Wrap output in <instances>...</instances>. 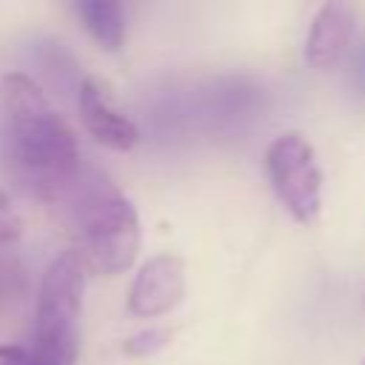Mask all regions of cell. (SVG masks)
Here are the masks:
<instances>
[{"label":"cell","instance_id":"obj_1","mask_svg":"<svg viewBox=\"0 0 365 365\" xmlns=\"http://www.w3.org/2000/svg\"><path fill=\"white\" fill-rule=\"evenodd\" d=\"M0 160L23 191L57 205L83 171L74 131L46 91L20 71L0 80Z\"/></svg>","mask_w":365,"mask_h":365},{"label":"cell","instance_id":"obj_2","mask_svg":"<svg viewBox=\"0 0 365 365\" xmlns=\"http://www.w3.org/2000/svg\"><path fill=\"white\" fill-rule=\"evenodd\" d=\"M60 205L68 208L80 254L97 274H120L134 262L140 251V220L131 200L106 174L83 165Z\"/></svg>","mask_w":365,"mask_h":365},{"label":"cell","instance_id":"obj_3","mask_svg":"<svg viewBox=\"0 0 365 365\" xmlns=\"http://www.w3.org/2000/svg\"><path fill=\"white\" fill-rule=\"evenodd\" d=\"M83 285L86 274L77 251H63L46 265L37 294L34 345L26 348L20 365H74Z\"/></svg>","mask_w":365,"mask_h":365},{"label":"cell","instance_id":"obj_4","mask_svg":"<svg viewBox=\"0 0 365 365\" xmlns=\"http://www.w3.org/2000/svg\"><path fill=\"white\" fill-rule=\"evenodd\" d=\"M265 168L285 211L302 225L314 222L322 205V174L314 145L297 131L279 134L265 151Z\"/></svg>","mask_w":365,"mask_h":365},{"label":"cell","instance_id":"obj_5","mask_svg":"<svg viewBox=\"0 0 365 365\" xmlns=\"http://www.w3.org/2000/svg\"><path fill=\"white\" fill-rule=\"evenodd\" d=\"M185 265L177 254L151 257L134 277L128 291V311L134 317H163L182 302Z\"/></svg>","mask_w":365,"mask_h":365},{"label":"cell","instance_id":"obj_6","mask_svg":"<svg viewBox=\"0 0 365 365\" xmlns=\"http://www.w3.org/2000/svg\"><path fill=\"white\" fill-rule=\"evenodd\" d=\"M80 117H83V125L88 128V134L114 151H128L140 140L137 125L114 108L111 97L94 77H86L80 83Z\"/></svg>","mask_w":365,"mask_h":365},{"label":"cell","instance_id":"obj_7","mask_svg":"<svg viewBox=\"0 0 365 365\" xmlns=\"http://www.w3.org/2000/svg\"><path fill=\"white\" fill-rule=\"evenodd\" d=\"M354 23H356V17H354L351 6L325 3L311 23V31L305 40V60L319 71L334 68L345 57V51L351 48Z\"/></svg>","mask_w":365,"mask_h":365},{"label":"cell","instance_id":"obj_8","mask_svg":"<svg viewBox=\"0 0 365 365\" xmlns=\"http://www.w3.org/2000/svg\"><path fill=\"white\" fill-rule=\"evenodd\" d=\"M74 11L80 14L88 34L108 51H117L125 37V17L123 6L111 0H80L74 3Z\"/></svg>","mask_w":365,"mask_h":365},{"label":"cell","instance_id":"obj_9","mask_svg":"<svg viewBox=\"0 0 365 365\" xmlns=\"http://www.w3.org/2000/svg\"><path fill=\"white\" fill-rule=\"evenodd\" d=\"M168 342H171V331L168 328H148V331H140V334L128 336L123 342V351L128 356H148V354L163 351Z\"/></svg>","mask_w":365,"mask_h":365},{"label":"cell","instance_id":"obj_10","mask_svg":"<svg viewBox=\"0 0 365 365\" xmlns=\"http://www.w3.org/2000/svg\"><path fill=\"white\" fill-rule=\"evenodd\" d=\"M20 231H23V222H20L17 211L11 208L6 191L0 188V242H14L20 237Z\"/></svg>","mask_w":365,"mask_h":365},{"label":"cell","instance_id":"obj_11","mask_svg":"<svg viewBox=\"0 0 365 365\" xmlns=\"http://www.w3.org/2000/svg\"><path fill=\"white\" fill-rule=\"evenodd\" d=\"M351 83H354V88L365 97V40L354 48V60H351Z\"/></svg>","mask_w":365,"mask_h":365},{"label":"cell","instance_id":"obj_12","mask_svg":"<svg viewBox=\"0 0 365 365\" xmlns=\"http://www.w3.org/2000/svg\"><path fill=\"white\" fill-rule=\"evenodd\" d=\"M26 359L23 345H0V365H20Z\"/></svg>","mask_w":365,"mask_h":365}]
</instances>
